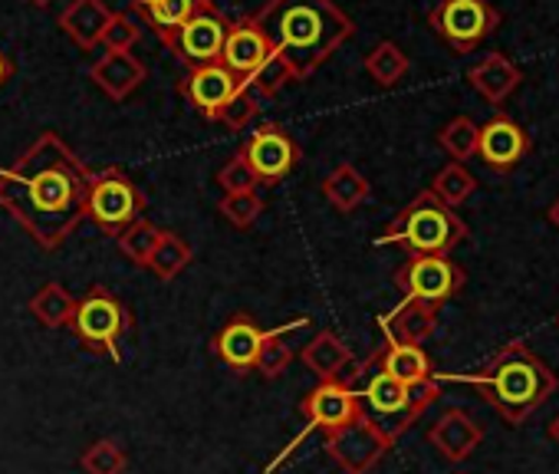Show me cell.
Here are the masks:
<instances>
[{"label":"cell","mask_w":559,"mask_h":474,"mask_svg":"<svg viewBox=\"0 0 559 474\" xmlns=\"http://www.w3.org/2000/svg\"><path fill=\"white\" fill-rule=\"evenodd\" d=\"M257 112H260V99L253 96V90H250L247 83H240V90H237L234 99L224 106V112H221L217 122H224V126L234 129V132H243V129L257 119Z\"/></svg>","instance_id":"d590c367"},{"label":"cell","mask_w":559,"mask_h":474,"mask_svg":"<svg viewBox=\"0 0 559 474\" xmlns=\"http://www.w3.org/2000/svg\"><path fill=\"white\" fill-rule=\"evenodd\" d=\"M217 211H221L234 227L247 230V227L260 217V211H263V198H260V191L224 194V198H221V204H217Z\"/></svg>","instance_id":"e575fe53"},{"label":"cell","mask_w":559,"mask_h":474,"mask_svg":"<svg viewBox=\"0 0 559 474\" xmlns=\"http://www.w3.org/2000/svg\"><path fill=\"white\" fill-rule=\"evenodd\" d=\"M142 40L139 21L132 14H112V24L103 37L106 50H135V44Z\"/></svg>","instance_id":"74e56055"},{"label":"cell","mask_w":559,"mask_h":474,"mask_svg":"<svg viewBox=\"0 0 559 474\" xmlns=\"http://www.w3.org/2000/svg\"><path fill=\"white\" fill-rule=\"evenodd\" d=\"M270 54H273V47L266 44V37L260 34V27L250 17H243L240 24H230L227 40H224V50H221V63L243 83Z\"/></svg>","instance_id":"e0dca14e"},{"label":"cell","mask_w":559,"mask_h":474,"mask_svg":"<svg viewBox=\"0 0 559 474\" xmlns=\"http://www.w3.org/2000/svg\"><path fill=\"white\" fill-rule=\"evenodd\" d=\"M300 359H304V366H307L313 376H320V382H333V379H340V376L346 372V366L353 363V349H349L333 330H323V333H317V336L304 346Z\"/></svg>","instance_id":"603a6c76"},{"label":"cell","mask_w":559,"mask_h":474,"mask_svg":"<svg viewBox=\"0 0 559 474\" xmlns=\"http://www.w3.org/2000/svg\"><path fill=\"white\" fill-rule=\"evenodd\" d=\"M549 438H552V441L559 445V415H556V418L549 422Z\"/></svg>","instance_id":"60d3db41"},{"label":"cell","mask_w":559,"mask_h":474,"mask_svg":"<svg viewBox=\"0 0 559 474\" xmlns=\"http://www.w3.org/2000/svg\"><path fill=\"white\" fill-rule=\"evenodd\" d=\"M270 333H263L250 317H234L217 336H214V353L221 363H227L234 372H250L257 356H260V346L266 343Z\"/></svg>","instance_id":"ac0fdd59"},{"label":"cell","mask_w":559,"mask_h":474,"mask_svg":"<svg viewBox=\"0 0 559 474\" xmlns=\"http://www.w3.org/2000/svg\"><path fill=\"white\" fill-rule=\"evenodd\" d=\"M90 80L116 103L129 99L145 80H148V67L132 54V50H106L93 67H90Z\"/></svg>","instance_id":"9a60e30c"},{"label":"cell","mask_w":559,"mask_h":474,"mask_svg":"<svg viewBox=\"0 0 559 474\" xmlns=\"http://www.w3.org/2000/svg\"><path fill=\"white\" fill-rule=\"evenodd\" d=\"M31 313L47 327V330H63L73 323V310H76V297L63 287V284H44L34 297H31Z\"/></svg>","instance_id":"484cf974"},{"label":"cell","mask_w":559,"mask_h":474,"mask_svg":"<svg viewBox=\"0 0 559 474\" xmlns=\"http://www.w3.org/2000/svg\"><path fill=\"white\" fill-rule=\"evenodd\" d=\"M27 4H34V8H50L53 0H27Z\"/></svg>","instance_id":"7bdbcfd3"},{"label":"cell","mask_w":559,"mask_h":474,"mask_svg":"<svg viewBox=\"0 0 559 474\" xmlns=\"http://www.w3.org/2000/svg\"><path fill=\"white\" fill-rule=\"evenodd\" d=\"M438 382H467L477 389V395L507 422L523 425L533 412H539L549 395L556 392L559 379L556 372L526 346V343H507L497 349L484 366L474 372H438Z\"/></svg>","instance_id":"3957f363"},{"label":"cell","mask_w":559,"mask_h":474,"mask_svg":"<svg viewBox=\"0 0 559 474\" xmlns=\"http://www.w3.org/2000/svg\"><path fill=\"white\" fill-rule=\"evenodd\" d=\"M129 4H132V11H145V8L155 4V0H129Z\"/></svg>","instance_id":"b9f144b4"},{"label":"cell","mask_w":559,"mask_h":474,"mask_svg":"<svg viewBox=\"0 0 559 474\" xmlns=\"http://www.w3.org/2000/svg\"><path fill=\"white\" fill-rule=\"evenodd\" d=\"M158 237H162V230H158L152 221L139 217L135 224H129V227L119 234V251H122L132 264L145 268L148 258H152V251H155V245H158Z\"/></svg>","instance_id":"d6a6232c"},{"label":"cell","mask_w":559,"mask_h":474,"mask_svg":"<svg viewBox=\"0 0 559 474\" xmlns=\"http://www.w3.org/2000/svg\"><path fill=\"white\" fill-rule=\"evenodd\" d=\"M90 178L83 158L57 132H44L11 168H0V208L44 251H57L86 217Z\"/></svg>","instance_id":"6da1fadb"},{"label":"cell","mask_w":559,"mask_h":474,"mask_svg":"<svg viewBox=\"0 0 559 474\" xmlns=\"http://www.w3.org/2000/svg\"><path fill=\"white\" fill-rule=\"evenodd\" d=\"M477 132L480 126L471 119V116H454L441 132H438V145L454 158V162H467L477 155Z\"/></svg>","instance_id":"4dcf8cb0"},{"label":"cell","mask_w":559,"mask_h":474,"mask_svg":"<svg viewBox=\"0 0 559 474\" xmlns=\"http://www.w3.org/2000/svg\"><path fill=\"white\" fill-rule=\"evenodd\" d=\"M372 363H376L379 369H385L392 379H399L402 386H415V382H425V379L435 376L428 353H425L421 346H412V343H392V340H389V343L372 356Z\"/></svg>","instance_id":"7402d4cb"},{"label":"cell","mask_w":559,"mask_h":474,"mask_svg":"<svg viewBox=\"0 0 559 474\" xmlns=\"http://www.w3.org/2000/svg\"><path fill=\"white\" fill-rule=\"evenodd\" d=\"M530 155V135L520 122H513L507 112H497L493 119H487L477 132V158L497 171L507 175L513 171L523 158Z\"/></svg>","instance_id":"4fadbf2b"},{"label":"cell","mask_w":559,"mask_h":474,"mask_svg":"<svg viewBox=\"0 0 559 474\" xmlns=\"http://www.w3.org/2000/svg\"><path fill=\"white\" fill-rule=\"evenodd\" d=\"M273 54L287 60L297 83L310 80L353 34V17L336 0H266L250 14Z\"/></svg>","instance_id":"7a4b0ae2"},{"label":"cell","mask_w":559,"mask_h":474,"mask_svg":"<svg viewBox=\"0 0 559 474\" xmlns=\"http://www.w3.org/2000/svg\"><path fill=\"white\" fill-rule=\"evenodd\" d=\"M227 31H230V21L214 8V0L188 21L181 24L171 40L165 44L181 63L188 67H204V63H217L221 60V50H224V40H227Z\"/></svg>","instance_id":"30bf717a"},{"label":"cell","mask_w":559,"mask_h":474,"mask_svg":"<svg viewBox=\"0 0 559 474\" xmlns=\"http://www.w3.org/2000/svg\"><path fill=\"white\" fill-rule=\"evenodd\" d=\"M300 412L307 415V431H313V428L333 431V428H343V425L356 422L359 415H366L359 395H356L353 386L343 382V379L320 382V386L304 399ZM307 431H304V435H307Z\"/></svg>","instance_id":"5bb4252c"},{"label":"cell","mask_w":559,"mask_h":474,"mask_svg":"<svg viewBox=\"0 0 559 474\" xmlns=\"http://www.w3.org/2000/svg\"><path fill=\"white\" fill-rule=\"evenodd\" d=\"M11 76H14V63H11V57H8L4 50H0V90L8 86Z\"/></svg>","instance_id":"f35d334b"},{"label":"cell","mask_w":559,"mask_h":474,"mask_svg":"<svg viewBox=\"0 0 559 474\" xmlns=\"http://www.w3.org/2000/svg\"><path fill=\"white\" fill-rule=\"evenodd\" d=\"M217 185L224 188V194H243V191H257V175L247 165V158L237 152L224 162V168L217 171Z\"/></svg>","instance_id":"8d00e7d4"},{"label":"cell","mask_w":559,"mask_h":474,"mask_svg":"<svg viewBox=\"0 0 559 474\" xmlns=\"http://www.w3.org/2000/svg\"><path fill=\"white\" fill-rule=\"evenodd\" d=\"M382 330L392 343H412L421 346L438 330V307L402 300L389 317H382Z\"/></svg>","instance_id":"44dd1931"},{"label":"cell","mask_w":559,"mask_h":474,"mask_svg":"<svg viewBox=\"0 0 559 474\" xmlns=\"http://www.w3.org/2000/svg\"><path fill=\"white\" fill-rule=\"evenodd\" d=\"M237 90H240V80L221 60L217 63H204V67H191L188 76L178 83V93L207 122H217L221 119L224 106L234 99Z\"/></svg>","instance_id":"7c38bea8"},{"label":"cell","mask_w":559,"mask_h":474,"mask_svg":"<svg viewBox=\"0 0 559 474\" xmlns=\"http://www.w3.org/2000/svg\"><path fill=\"white\" fill-rule=\"evenodd\" d=\"M556 327H559V317H556Z\"/></svg>","instance_id":"ee69618b"},{"label":"cell","mask_w":559,"mask_h":474,"mask_svg":"<svg viewBox=\"0 0 559 474\" xmlns=\"http://www.w3.org/2000/svg\"><path fill=\"white\" fill-rule=\"evenodd\" d=\"M366 73L372 76V83H379L382 90H392L405 80L408 73V54L395 44V40H382L372 54H366Z\"/></svg>","instance_id":"83f0119b"},{"label":"cell","mask_w":559,"mask_h":474,"mask_svg":"<svg viewBox=\"0 0 559 474\" xmlns=\"http://www.w3.org/2000/svg\"><path fill=\"white\" fill-rule=\"evenodd\" d=\"M392 445H395V441L376 425L372 415H359L356 422L326 431V441H323L326 454H330L346 474H369V471L385 458V451H389Z\"/></svg>","instance_id":"9c48e42d"},{"label":"cell","mask_w":559,"mask_h":474,"mask_svg":"<svg viewBox=\"0 0 559 474\" xmlns=\"http://www.w3.org/2000/svg\"><path fill=\"white\" fill-rule=\"evenodd\" d=\"M243 83L253 90L257 99H270V96H276L280 90H284L287 83H297V76H294V70L287 67L284 57H280V54H270Z\"/></svg>","instance_id":"1f68e13d"},{"label":"cell","mask_w":559,"mask_h":474,"mask_svg":"<svg viewBox=\"0 0 559 474\" xmlns=\"http://www.w3.org/2000/svg\"><path fill=\"white\" fill-rule=\"evenodd\" d=\"M464 237V217L438 201L431 188H425L392 217L379 245H399L402 251H408V258H448Z\"/></svg>","instance_id":"277c9868"},{"label":"cell","mask_w":559,"mask_h":474,"mask_svg":"<svg viewBox=\"0 0 559 474\" xmlns=\"http://www.w3.org/2000/svg\"><path fill=\"white\" fill-rule=\"evenodd\" d=\"M70 330L76 333V340L99 356H109L112 363L122 359L119 346L122 340L132 333V317L126 310V304L103 284H93L73 310V323Z\"/></svg>","instance_id":"5b68a950"},{"label":"cell","mask_w":559,"mask_h":474,"mask_svg":"<svg viewBox=\"0 0 559 474\" xmlns=\"http://www.w3.org/2000/svg\"><path fill=\"white\" fill-rule=\"evenodd\" d=\"M80 464H83L86 474H126L129 458H126V451L112 438H99V441H93L83 451Z\"/></svg>","instance_id":"836d02e7"},{"label":"cell","mask_w":559,"mask_h":474,"mask_svg":"<svg viewBox=\"0 0 559 474\" xmlns=\"http://www.w3.org/2000/svg\"><path fill=\"white\" fill-rule=\"evenodd\" d=\"M428 441L435 445V451L451 461L461 464L464 458H471L477 451V445L484 441V428L464 412V408H448L444 415H438V422L428 428Z\"/></svg>","instance_id":"2e32d148"},{"label":"cell","mask_w":559,"mask_h":474,"mask_svg":"<svg viewBox=\"0 0 559 474\" xmlns=\"http://www.w3.org/2000/svg\"><path fill=\"white\" fill-rule=\"evenodd\" d=\"M297 327H307V317H300L297 323L280 327V330H270L266 343L260 346V356H257L253 369H260L266 379L284 376V369H287V366H290V359H294V349H290V343H287L284 336H287L290 330H297Z\"/></svg>","instance_id":"f546056e"},{"label":"cell","mask_w":559,"mask_h":474,"mask_svg":"<svg viewBox=\"0 0 559 474\" xmlns=\"http://www.w3.org/2000/svg\"><path fill=\"white\" fill-rule=\"evenodd\" d=\"M467 83L490 103V106H503L507 96L523 83V70L503 57V54H487L484 60H477L471 70H467Z\"/></svg>","instance_id":"ffe728a7"},{"label":"cell","mask_w":559,"mask_h":474,"mask_svg":"<svg viewBox=\"0 0 559 474\" xmlns=\"http://www.w3.org/2000/svg\"><path fill=\"white\" fill-rule=\"evenodd\" d=\"M148 208L142 188L116 165L93 171L86 191V217H93L106 234L119 237L129 224H135Z\"/></svg>","instance_id":"8992f818"},{"label":"cell","mask_w":559,"mask_h":474,"mask_svg":"<svg viewBox=\"0 0 559 474\" xmlns=\"http://www.w3.org/2000/svg\"><path fill=\"white\" fill-rule=\"evenodd\" d=\"M457 474H464V471H457Z\"/></svg>","instance_id":"f6af8a7d"},{"label":"cell","mask_w":559,"mask_h":474,"mask_svg":"<svg viewBox=\"0 0 559 474\" xmlns=\"http://www.w3.org/2000/svg\"><path fill=\"white\" fill-rule=\"evenodd\" d=\"M323 194H326V201H330L340 214H353L359 204L369 201L372 185H369V178H366L356 165L343 162V165H336V168L323 178Z\"/></svg>","instance_id":"cb8c5ba5"},{"label":"cell","mask_w":559,"mask_h":474,"mask_svg":"<svg viewBox=\"0 0 559 474\" xmlns=\"http://www.w3.org/2000/svg\"><path fill=\"white\" fill-rule=\"evenodd\" d=\"M112 14L106 0H73V4L60 14V31L83 50H96L112 24Z\"/></svg>","instance_id":"d6986e66"},{"label":"cell","mask_w":559,"mask_h":474,"mask_svg":"<svg viewBox=\"0 0 559 474\" xmlns=\"http://www.w3.org/2000/svg\"><path fill=\"white\" fill-rule=\"evenodd\" d=\"M546 217H549V224H556V227H559V198L546 208Z\"/></svg>","instance_id":"ab89813d"},{"label":"cell","mask_w":559,"mask_h":474,"mask_svg":"<svg viewBox=\"0 0 559 474\" xmlns=\"http://www.w3.org/2000/svg\"><path fill=\"white\" fill-rule=\"evenodd\" d=\"M191 261H194V251H191V245L185 241V237L175 234V230H162L158 245H155V251H152V258H148L145 268L158 281H175Z\"/></svg>","instance_id":"4316f807"},{"label":"cell","mask_w":559,"mask_h":474,"mask_svg":"<svg viewBox=\"0 0 559 474\" xmlns=\"http://www.w3.org/2000/svg\"><path fill=\"white\" fill-rule=\"evenodd\" d=\"M204 4H207V0H155L152 8L139 11V17L152 27V34H155L162 44H168L171 34H175L181 24H188Z\"/></svg>","instance_id":"d4e9b609"},{"label":"cell","mask_w":559,"mask_h":474,"mask_svg":"<svg viewBox=\"0 0 559 474\" xmlns=\"http://www.w3.org/2000/svg\"><path fill=\"white\" fill-rule=\"evenodd\" d=\"M467 284V274L451 258H408L395 271V287L405 300H418L428 307H444L451 297H457Z\"/></svg>","instance_id":"ba28073f"},{"label":"cell","mask_w":559,"mask_h":474,"mask_svg":"<svg viewBox=\"0 0 559 474\" xmlns=\"http://www.w3.org/2000/svg\"><path fill=\"white\" fill-rule=\"evenodd\" d=\"M240 155L247 158V165L253 168L257 181L260 185H276L284 181L297 162H300V145L294 142V135L280 126H260L243 145H240Z\"/></svg>","instance_id":"8fae6325"},{"label":"cell","mask_w":559,"mask_h":474,"mask_svg":"<svg viewBox=\"0 0 559 474\" xmlns=\"http://www.w3.org/2000/svg\"><path fill=\"white\" fill-rule=\"evenodd\" d=\"M428 27L451 47V54L464 57L500 27V11L490 0H438L428 11Z\"/></svg>","instance_id":"52a82bcc"},{"label":"cell","mask_w":559,"mask_h":474,"mask_svg":"<svg viewBox=\"0 0 559 474\" xmlns=\"http://www.w3.org/2000/svg\"><path fill=\"white\" fill-rule=\"evenodd\" d=\"M474 191H477V178H474L471 168L461 165V162H448V165L435 175V181H431V194H435L438 201H444L448 208L464 204Z\"/></svg>","instance_id":"f1b7e54d"}]
</instances>
